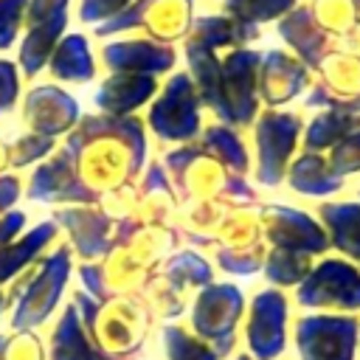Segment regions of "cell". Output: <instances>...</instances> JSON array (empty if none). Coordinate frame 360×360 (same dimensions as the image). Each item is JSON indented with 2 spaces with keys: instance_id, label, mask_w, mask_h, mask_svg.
<instances>
[{
  "instance_id": "cell-1",
  "label": "cell",
  "mask_w": 360,
  "mask_h": 360,
  "mask_svg": "<svg viewBox=\"0 0 360 360\" xmlns=\"http://www.w3.org/2000/svg\"><path fill=\"white\" fill-rule=\"evenodd\" d=\"M307 307H360V273L346 262H323L298 292Z\"/></svg>"
},
{
  "instance_id": "cell-2",
  "label": "cell",
  "mask_w": 360,
  "mask_h": 360,
  "mask_svg": "<svg viewBox=\"0 0 360 360\" xmlns=\"http://www.w3.org/2000/svg\"><path fill=\"white\" fill-rule=\"evenodd\" d=\"M357 323L343 318H307L298 323L304 360H352Z\"/></svg>"
},
{
  "instance_id": "cell-3",
  "label": "cell",
  "mask_w": 360,
  "mask_h": 360,
  "mask_svg": "<svg viewBox=\"0 0 360 360\" xmlns=\"http://www.w3.org/2000/svg\"><path fill=\"white\" fill-rule=\"evenodd\" d=\"M253 326H250V343L253 352L267 360L281 352L284 346V298L276 292H262L253 301Z\"/></svg>"
},
{
  "instance_id": "cell-4",
  "label": "cell",
  "mask_w": 360,
  "mask_h": 360,
  "mask_svg": "<svg viewBox=\"0 0 360 360\" xmlns=\"http://www.w3.org/2000/svg\"><path fill=\"white\" fill-rule=\"evenodd\" d=\"M298 132V121L292 115H273L267 118L264 129H262V180L264 183H276L281 177V163L292 146V138Z\"/></svg>"
},
{
  "instance_id": "cell-5",
  "label": "cell",
  "mask_w": 360,
  "mask_h": 360,
  "mask_svg": "<svg viewBox=\"0 0 360 360\" xmlns=\"http://www.w3.org/2000/svg\"><path fill=\"white\" fill-rule=\"evenodd\" d=\"M292 186L304 194H332L338 186H340V174L335 169H329L321 158H301L290 174Z\"/></svg>"
},
{
  "instance_id": "cell-6",
  "label": "cell",
  "mask_w": 360,
  "mask_h": 360,
  "mask_svg": "<svg viewBox=\"0 0 360 360\" xmlns=\"http://www.w3.org/2000/svg\"><path fill=\"white\" fill-rule=\"evenodd\" d=\"M357 124H360V118H354L349 107H335L332 112H326V115H321V118L312 121V127L307 132V146L309 149L332 146L335 141L346 138Z\"/></svg>"
},
{
  "instance_id": "cell-7",
  "label": "cell",
  "mask_w": 360,
  "mask_h": 360,
  "mask_svg": "<svg viewBox=\"0 0 360 360\" xmlns=\"http://www.w3.org/2000/svg\"><path fill=\"white\" fill-rule=\"evenodd\" d=\"M321 214L335 231V245L360 259V205H326Z\"/></svg>"
},
{
  "instance_id": "cell-8",
  "label": "cell",
  "mask_w": 360,
  "mask_h": 360,
  "mask_svg": "<svg viewBox=\"0 0 360 360\" xmlns=\"http://www.w3.org/2000/svg\"><path fill=\"white\" fill-rule=\"evenodd\" d=\"M332 166H335L338 174H343V172H357V169H360V132L349 135V138L335 149Z\"/></svg>"
},
{
  "instance_id": "cell-9",
  "label": "cell",
  "mask_w": 360,
  "mask_h": 360,
  "mask_svg": "<svg viewBox=\"0 0 360 360\" xmlns=\"http://www.w3.org/2000/svg\"><path fill=\"white\" fill-rule=\"evenodd\" d=\"M349 110H360V101H357V104H352V107H349Z\"/></svg>"
},
{
  "instance_id": "cell-10",
  "label": "cell",
  "mask_w": 360,
  "mask_h": 360,
  "mask_svg": "<svg viewBox=\"0 0 360 360\" xmlns=\"http://www.w3.org/2000/svg\"><path fill=\"white\" fill-rule=\"evenodd\" d=\"M354 3H360V0H354Z\"/></svg>"
}]
</instances>
